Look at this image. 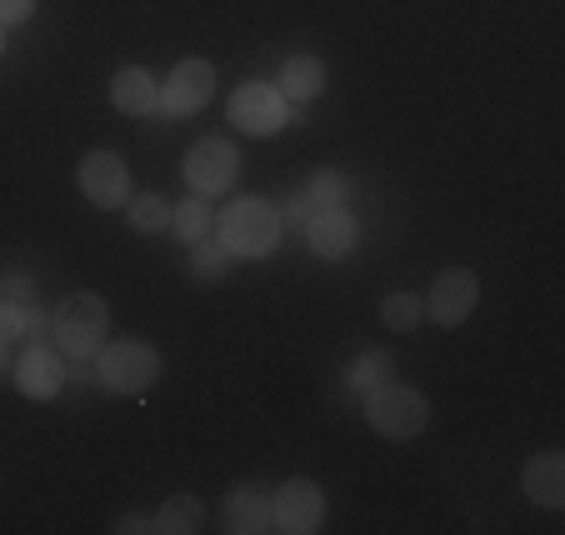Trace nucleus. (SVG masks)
Returning a JSON list of instances; mask_svg holds the SVG:
<instances>
[{"label": "nucleus", "instance_id": "nucleus-24", "mask_svg": "<svg viewBox=\"0 0 565 535\" xmlns=\"http://www.w3.org/2000/svg\"><path fill=\"white\" fill-rule=\"evenodd\" d=\"M310 215H316V201H310V195L300 191V195H290V201H286V211H280V225H286V231H296V236H300V231H306V221H310Z\"/></svg>", "mask_w": 565, "mask_h": 535}, {"label": "nucleus", "instance_id": "nucleus-20", "mask_svg": "<svg viewBox=\"0 0 565 535\" xmlns=\"http://www.w3.org/2000/svg\"><path fill=\"white\" fill-rule=\"evenodd\" d=\"M420 315H426V300L416 290H391L381 300V325H391V331H416Z\"/></svg>", "mask_w": 565, "mask_h": 535}, {"label": "nucleus", "instance_id": "nucleus-28", "mask_svg": "<svg viewBox=\"0 0 565 535\" xmlns=\"http://www.w3.org/2000/svg\"><path fill=\"white\" fill-rule=\"evenodd\" d=\"M0 55H6V25H0Z\"/></svg>", "mask_w": 565, "mask_h": 535}, {"label": "nucleus", "instance_id": "nucleus-21", "mask_svg": "<svg viewBox=\"0 0 565 535\" xmlns=\"http://www.w3.org/2000/svg\"><path fill=\"white\" fill-rule=\"evenodd\" d=\"M345 381H351V390H375V386H385V381H395V361L385 351H365L361 361L351 365V375H345Z\"/></svg>", "mask_w": 565, "mask_h": 535}, {"label": "nucleus", "instance_id": "nucleus-26", "mask_svg": "<svg viewBox=\"0 0 565 535\" xmlns=\"http://www.w3.org/2000/svg\"><path fill=\"white\" fill-rule=\"evenodd\" d=\"M110 531L126 535V531H150V515H120V521H110Z\"/></svg>", "mask_w": 565, "mask_h": 535}, {"label": "nucleus", "instance_id": "nucleus-2", "mask_svg": "<svg viewBox=\"0 0 565 535\" xmlns=\"http://www.w3.org/2000/svg\"><path fill=\"white\" fill-rule=\"evenodd\" d=\"M106 335H110V306L100 296L75 290V296H65L61 306H55L51 341H55L61 355H71V361H90V355L106 345Z\"/></svg>", "mask_w": 565, "mask_h": 535}, {"label": "nucleus", "instance_id": "nucleus-25", "mask_svg": "<svg viewBox=\"0 0 565 535\" xmlns=\"http://www.w3.org/2000/svg\"><path fill=\"white\" fill-rule=\"evenodd\" d=\"M31 15H35V0H0V25H6V31L31 21Z\"/></svg>", "mask_w": 565, "mask_h": 535}, {"label": "nucleus", "instance_id": "nucleus-1", "mask_svg": "<svg viewBox=\"0 0 565 535\" xmlns=\"http://www.w3.org/2000/svg\"><path fill=\"white\" fill-rule=\"evenodd\" d=\"M280 240H286L280 211L270 201H260V195H241V201H231L215 215V246L231 260H266L276 256Z\"/></svg>", "mask_w": 565, "mask_h": 535}, {"label": "nucleus", "instance_id": "nucleus-15", "mask_svg": "<svg viewBox=\"0 0 565 535\" xmlns=\"http://www.w3.org/2000/svg\"><path fill=\"white\" fill-rule=\"evenodd\" d=\"M221 515H225V531L231 535H260V531H270V495L260 491V485H235V491L225 495Z\"/></svg>", "mask_w": 565, "mask_h": 535}, {"label": "nucleus", "instance_id": "nucleus-6", "mask_svg": "<svg viewBox=\"0 0 565 535\" xmlns=\"http://www.w3.org/2000/svg\"><path fill=\"white\" fill-rule=\"evenodd\" d=\"M211 96H215V65L201 61V55H185V61L166 75V86H160V116L191 120V116H201Z\"/></svg>", "mask_w": 565, "mask_h": 535}, {"label": "nucleus", "instance_id": "nucleus-4", "mask_svg": "<svg viewBox=\"0 0 565 535\" xmlns=\"http://www.w3.org/2000/svg\"><path fill=\"white\" fill-rule=\"evenodd\" d=\"M90 361H96L100 386L116 396H140L160 381V351L150 341H106Z\"/></svg>", "mask_w": 565, "mask_h": 535}, {"label": "nucleus", "instance_id": "nucleus-11", "mask_svg": "<svg viewBox=\"0 0 565 535\" xmlns=\"http://www.w3.org/2000/svg\"><path fill=\"white\" fill-rule=\"evenodd\" d=\"M306 246L310 256L320 260H345L355 250V240H361V221H355L345 205H316V215L306 221Z\"/></svg>", "mask_w": 565, "mask_h": 535}, {"label": "nucleus", "instance_id": "nucleus-5", "mask_svg": "<svg viewBox=\"0 0 565 535\" xmlns=\"http://www.w3.org/2000/svg\"><path fill=\"white\" fill-rule=\"evenodd\" d=\"M185 185H191L195 195H225L235 185V171H241V150L231 146L225 136H205V140H195L191 150H185Z\"/></svg>", "mask_w": 565, "mask_h": 535}, {"label": "nucleus", "instance_id": "nucleus-27", "mask_svg": "<svg viewBox=\"0 0 565 535\" xmlns=\"http://www.w3.org/2000/svg\"><path fill=\"white\" fill-rule=\"evenodd\" d=\"M6 345H11V341H0V375H6Z\"/></svg>", "mask_w": 565, "mask_h": 535}, {"label": "nucleus", "instance_id": "nucleus-8", "mask_svg": "<svg viewBox=\"0 0 565 535\" xmlns=\"http://www.w3.org/2000/svg\"><path fill=\"white\" fill-rule=\"evenodd\" d=\"M75 185H81V195L96 211H120L136 195L130 191V165L120 161L116 150H90L86 161H81V171H75Z\"/></svg>", "mask_w": 565, "mask_h": 535}, {"label": "nucleus", "instance_id": "nucleus-16", "mask_svg": "<svg viewBox=\"0 0 565 535\" xmlns=\"http://www.w3.org/2000/svg\"><path fill=\"white\" fill-rule=\"evenodd\" d=\"M276 90L290 100V106H306L326 90V61L320 55H290L276 75Z\"/></svg>", "mask_w": 565, "mask_h": 535}, {"label": "nucleus", "instance_id": "nucleus-23", "mask_svg": "<svg viewBox=\"0 0 565 535\" xmlns=\"http://www.w3.org/2000/svg\"><path fill=\"white\" fill-rule=\"evenodd\" d=\"M310 201L316 205H345L355 195V185H351V175H341V171H320L316 181H310Z\"/></svg>", "mask_w": 565, "mask_h": 535}, {"label": "nucleus", "instance_id": "nucleus-3", "mask_svg": "<svg viewBox=\"0 0 565 535\" xmlns=\"http://www.w3.org/2000/svg\"><path fill=\"white\" fill-rule=\"evenodd\" d=\"M365 426L385 440H416L430 426V400L406 381H385L365 390Z\"/></svg>", "mask_w": 565, "mask_h": 535}, {"label": "nucleus", "instance_id": "nucleus-17", "mask_svg": "<svg viewBox=\"0 0 565 535\" xmlns=\"http://www.w3.org/2000/svg\"><path fill=\"white\" fill-rule=\"evenodd\" d=\"M201 525H205V501L191 491L171 495V501L150 515V531L156 535H191V531H201Z\"/></svg>", "mask_w": 565, "mask_h": 535}, {"label": "nucleus", "instance_id": "nucleus-18", "mask_svg": "<svg viewBox=\"0 0 565 535\" xmlns=\"http://www.w3.org/2000/svg\"><path fill=\"white\" fill-rule=\"evenodd\" d=\"M211 231H215V215H211L205 195L171 205V236L181 240V246H201V240H211Z\"/></svg>", "mask_w": 565, "mask_h": 535}, {"label": "nucleus", "instance_id": "nucleus-7", "mask_svg": "<svg viewBox=\"0 0 565 535\" xmlns=\"http://www.w3.org/2000/svg\"><path fill=\"white\" fill-rule=\"evenodd\" d=\"M326 525V491L316 481H286L270 495V531L280 535H316Z\"/></svg>", "mask_w": 565, "mask_h": 535}, {"label": "nucleus", "instance_id": "nucleus-22", "mask_svg": "<svg viewBox=\"0 0 565 535\" xmlns=\"http://www.w3.org/2000/svg\"><path fill=\"white\" fill-rule=\"evenodd\" d=\"M231 266L235 260L225 256L215 240H201V246H191V276L195 280H205V286H215V280H225L231 276Z\"/></svg>", "mask_w": 565, "mask_h": 535}, {"label": "nucleus", "instance_id": "nucleus-13", "mask_svg": "<svg viewBox=\"0 0 565 535\" xmlns=\"http://www.w3.org/2000/svg\"><path fill=\"white\" fill-rule=\"evenodd\" d=\"M110 106L120 116H156L160 110V81L146 71V65H120L110 75Z\"/></svg>", "mask_w": 565, "mask_h": 535}, {"label": "nucleus", "instance_id": "nucleus-10", "mask_svg": "<svg viewBox=\"0 0 565 535\" xmlns=\"http://www.w3.org/2000/svg\"><path fill=\"white\" fill-rule=\"evenodd\" d=\"M480 306V276L466 266H450L430 280V296H426V315L436 325H460L470 321V311Z\"/></svg>", "mask_w": 565, "mask_h": 535}, {"label": "nucleus", "instance_id": "nucleus-12", "mask_svg": "<svg viewBox=\"0 0 565 535\" xmlns=\"http://www.w3.org/2000/svg\"><path fill=\"white\" fill-rule=\"evenodd\" d=\"M15 390H21L25 400H55L65 390V361L55 345L35 341L21 351V361H15Z\"/></svg>", "mask_w": 565, "mask_h": 535}, {"label": "nucleus", "instance_id": "nucleus-19", "mask_svg": "<svg viewBox=\"0 0 565 535\" xmlns=\"http://www.w3.org/2000/svg\"><path fill=\"white\" fill-rule=\"evenodd\" d=\"M126 221H130V231H140V236H166V231H171V201H166V195H156V191L130 195V201H126Z\"/></svg>", "mask_w": 565, "mask_h": 535}, {"label": "nucleus", "instance_id": "nucleus-14", "mask_svg": "<svg viewBox=\"0 0 565 535\" xmlns=\"http://www.w3.org/2000/svg\"><path fill=\"white\" fill-rule=\"evenodd\" d=\"M521 485L541 511H561L565 505V456L561 450H541V456H531L525 471H521Z\"/></svg>", "mask_w": 565, "mask_h": 535}, {"label": "nucleus", "instance_id": "nucleus-9", "mask_svg": "<svg viewBox=\"0 0 565 535\" xmlns=\"http://www.w3.org/2000/svg\"><path fill=\"white\" fill-rule=\"evenodd\" d=\"M225 120L246 136H276L290 126V100L276 86H241L225 106Z\"/></svg>", "mask_w": 565, "mask_h": 535}]
</instances>
